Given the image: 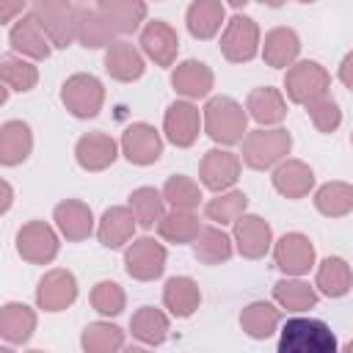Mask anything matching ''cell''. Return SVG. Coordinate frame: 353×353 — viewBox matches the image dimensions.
Wrapping results in <instances>:
<instances>
[{
    "label": "cell",
    "mask_w": 353,
    "mask_h": 353,
    "mask_svg": "<svg viewBox=\"0 0 353 353\" xmlns=\"http://www.w3.org/2000/svg\"><path fill=\"white\" fill-rule=\"evenodd\" d=\"M201 116H204V132L215 143H221V146H234L248 132V119L251 116L232 97H212V99H207Z\"/></svg>",
    "instance_id": "obj_1"
},
{
    "label": "cell",
    "mask_w": 353,
    "mask_h": 353,
    "mask_svg": "<svg viewBox=\"0 0 353 353\" xmlns=\"http://www.w3.org/2000/svg\"><path fill=\"white\" fill-rule=\"evenodd\" d=\"M336 336L323 320L290 317L279 331V353H334Z\"/></svg>",
    "instance_id": "obj_2"
},
{
    "label": "cell",
    "mask_w": 353,
    "mask_h": 353,
    "mask_svg": "<svg viewBox=\"0 0 353 353\" xmlns=\"http://www.w3.org/2000/svg\"><path fill=\"white\" fill-rule=\"evenodd\" d=\"M292 149V135L284 127H259L243 138V163L254 171L279 165Z\"/></svg>",
    "instance_id": "obj_3"
},
{
    "label": "cell",
    "mask_w": 353,
    "mask_h": 353,
    "mask_svg": "<svg viewBox=\"0 0 353 353\" xmlns=\"http://www.w3.org/2000/svg\"><path fill=\"white\" fill-rule=\"evenodd\" d=\"M328 88H331V74L317 61H295L292 66H287L284 94H287L290 102L306 108L317 97H325Z\"/></svg>",
    "instance_id": "obj_4"
},
{
    "label": "cell",
    "mask_w": 353,
    "mask_h": 353,
    "mask_svg": "<svg viewBox=\"0 0 353 353\" xmlns=\"http://www.w3.org/2000/svg\"><path fill=\"white\" fill-rule=\"evenodd\" d=\"M262 50V36H259V25L245 17V14H234L221 33V52L226 61L232 63H248L251 58H256V52Z\"/></svg>",
    "instance_id": "obj_5"
},
{
    "label": "cell",
    "mask_w": 353,
    "mask_h": 353,
    "mask_svg": "<svg viewBox=\"0 0 353 353\" xmlns=\"http://www.w3.org/2000/svg\"><path fill=\"white\" fill-rule=\"evenodd\" d=\"M61 102L66 105V110L74 119H94L102 110L105 88L94 74L77 72V74L66 77V83L61 85Z\"/></svg>",
    "instance_id": "obj_6"
},
{
    "label": "cell",
    "mask_w": 353,
    "mask_h": 353,
    "mask_svg": "<svg viewBox=\"0 0 353 353\" xmlns=\"http://www.w3.org/2000/svg\"><path fill=\"white\" fill-rule=\"evenodd\" d=\"M165 262H168L165 245L157 243L154 237H138V240L127 243L124 268H127V273L132 279H138V281H154V279L163 276Z\"/></svg>",
    "instance_id": "obj_7"
},
{
    "label": "cell",
    "mask_w": 353,
    "mask_h": 353,
    "mask_svg": "<svg viewBox=\"0 0 353 353\" xmlns=\"http://www.w3.org/2000/svg\"><path fill=\"white\" fill-rule=\"evenodd\" d=\"M204 127V116L201 110L193 105V99H176L165 108V116H163V132L165 138L179 146V149H188L196 143L199 132Z\"/></svg>",
    "instance_id": "obj_8"
},
{
    "label": "cell",
    "mask_w": 353,
    "mask_h": 353,
    "mask_svg": "<svg viewBox=\"0 0 353 353\" xmlns=\"http://www.w3.org/2000/svg\"><path fill=\"white\" fill-rule=\"evenodd\" d=\"M30 14L41 22L55 47L74 44V8L69 0H30Z\"/></svg>",
    "instance_id": "obj_9"
},
{
    "label": "cell",
    "mask_w": 353,
    "mask_h": 353,
    "mask_svg": "<svg viewBox=\"0 0 353 353\" xmlns=\"http://www.w3.org/2000/svg\"><path fill=\"white\" fill-rule=\"evenodd\" d=\"M58 232L44 221H28L17 232V251L30 265H50L58 256Z\"/></svg>",
    "instance_id": "obj_10"
},
{
    "label": "cell",
    "mask_w": 353,
    "mask_h": 353,
    "mask_svg": "<svg viewBox=\"0 0 353 353\" xmlns=\"http://www.w3.org/2000/svg\"><path fill=\"white\" fill-rule=\"evenodd\" d=\"M240 168H243V160L234 152L210 149V152H204V157L199 163V179L207 190L223 193V190H232L234 182L240 179Z\"/></svg>",
    "instance_id": "obj_11"
},
{
    "label": "cell",
    "mask_w": 353,
    "mask_h": 353,
    "mask_svg": "<svg viewBox=\"0 0 353 353\" xmlns=\"http://www.w3.org/2000/svg\"><path fill=\"white\" fill-rule=\"evenodd\" d=\"M276 268L284 276H306L314 268V245L301 232H287L273 243Z\"/></svg>",
    "instance_id": "obj_12"
},
{
    "label": "cell",
    "mask_w": 353,
    "mask_h": 353,
    "mask_svg": "<svg viewBox=\"0 0 353 353\" xmlns=\"http://www.w3.org/2000/svg\"><path fill=\"white\" fill-rule=\"evenodd\" d=\"M77 301V279L72 270L52 268L39 279L36 303L44 312H63Z\"/></svg>",
    "instance_id": "obj_13"
},
{
    "label": "cell",
    "mask_w": 353,
    "mask_h": 353,
    "mask_svg": "<svg viewBox=\"0 0 353 353\" xmlns=\"http://www.w3.org/2000/svg\"><path fill=\"white\" fill-rule=\"evenodd\" d=\"M8 41L14 47L17 55L33 58V61H44L52 52V39L47 36V30L41 28V22L36 19V14H22L11 30H8Z\"/></svg>",
    "instance_id": "obj_14"
},
{
    "label": "cell",
    "mask_w": 353,
    "mask_h": 353,
    "mask_svg": "<svg viewBox=\"0 0 353 353\" xmlns=\"http://www.w3.org/2000/svg\"><path fill=\"white\" fill-rule=\"evenodd\" d=\"M234 232H232V240H234V248L245 256V259H259L270 251L273 245V229L265 218L254 215V212H243L234 223Z\"/></svg>",
    "instance_id": "obj_15"
},
{
    "label": "cell",
    "mask_w": 353,
    "mask_h": 353,
    "mask_svg": "<svg viewBox=\"0 0 353 353\" xmlns=\"http://www.w3.org/2000/svg\"><path fill=\"white\" fill-rule=\"evenodd\" d=\"M121 154L132 163V165H152L160 160L163 154V138L160 132L146 124V121H135L124 130L121 135Z\"/></svg>",
    "instance_id": "obj_16"
},
{
    "label": "cell",
    "mask_w": 353,
    "mask_h": 353,
    "mask_svg": "<svg viewBox=\"0 0 353 353\" xmlns=\"http://www.w3.org/2000/svg\"><path fill=\"white\" fill-rule=\"evenodd\" d=\"M113 36H119L113 30V25L108 22V17L94 6H77L74 8V41L88 47V50H99V47H110Z\"/></svg>",
    "instance_id": "obj_17"
},
{
    "label": "cell",
    "mask_w": 353,
    "mask_h": 353,
    "mask_svg": "<svg viewBox=\"0 0 353 353\" xmlns=\"http://www.w3.org/2000/svg\"><path fill=\"white\" fill-rule=\"evenodd\" d=\"M141 50L157 66H171L176 61V52H179V36L163 19L146 22L143 30H141Z\"/></svg>",
    "instance_id": "obj_18"
},
{
    "label": "cell",
    "mask_w": 353,
    "mask_h": 353,
    "mask_svg": "<svg viewBox=\"0 0 353 353\" xmlns=\"http://www.w3.org/2000/svg\"><path fill=\"white\" fill-rule=\"evenodd\" d=\"M119 143L105 132H85L74 143V160L83 171H105L119 157Z\"/></svg>",
    "instance_id": "obj_19"
},
{
    "label": "cell",
    "mask_w": 353,
    "mask_h": 353,
    "mask_svg": "<svg viewBox=\"0 0 353 353\" xmlns=\"http://www.w3.org/2000/svg\"><path fill=\"white\" fill-rule=\"evenodd\" d=\"M105 69L113 80L119 83H132L138 77H143L146 72V61H143V50H138L132 41H113L110 47H105Z\"/></svg>",
    "instance_id": "obj_20"
},
{
    "label": "cell",
    "mask_w": 353,
    "mask_h": 353,
    "mask_svg": "<svg viewBox=\"0 0 353 353\" xmlns=\"http://www.w3.org/2000/svg\"><path fill=\"white\" fill-rule=\"evenodd\" d=\"M52 221H55V229L72 243H80L94 232V212L85 201H77V199H66L55 204Z\"/></svg>",
    "instance_id": "obj_21"
},
{
    "label": "cell",
    "mask_w": 353,
    "mask_h": 353,
    "mask_svg": "<svg viewBox=\"0 0 353 353\" xmlns=\"http://www.w3.org/2000/svg\"><path fill=\"white\" fill-rule=\"evenodd\" d=\"M212 69L204 63V61H182L174 66L171 72V85L176 94H182L185 99H204L210 91H212Z\"/></svg>",
    "instance_id": "obj_22"
},
{
    "label": "cell",
    "mask_w": 353,
    "mask_h": 353,
    "mask_svg": "<svg viewBox=\"0 0 353 353\" xmlns=\"http://www.w3.org/2000/svg\"><path fill=\"white\" fill-rule=\"evenodd\" d=\"M273 188L284 199H303L314 188V171L303 160L284 157L279 165H273Z\"/></svg>",
    "instance_id": "obj_23"
},
{
    "label": "cell",
    "mask_w": 353,
    "mask_h": 353,
    "mask_svg": "<svg viewBox=\"0 0 353 353\" xmlns=\"http://www.w3.org/2000/svg\"><path fill=\"white\" fill-rule=\"evenodd\" d=\"M245 110L259 127H279L284 121V116H287V99H284V94L279 88L259 85V88H254L248 94Z\"/></svg>",
    "instance_id": "obj_24"
},
{
    "label": "cell",
    "mask_w": 353,
    "mask_h": 353,
    "mask_svg": "<svg viewBox=\"0 0 353 353\" xmlns=\"http://www.w3.org/2000/svg\"><path fill=\"white\" fill-rule=\"evenodd\" d=\"M135 212L130 207H108L97 223V237L105 248H121L135 234Z\"/></svg>",
    "instance_id": "obj_25"
},
{
    "label": "cell",
    "mask_w": 353,
    "mask_h": 353,
    "mask_svg": "<svg viewBox=\"0 0 353 353\" xmlns=\"http://www.w3.org/2000/svg\"><path fill=\"white\" fill-rule=\"evenodd\" d=\"M36 331V312L19 301H8L0 309V336L6 345H25Z\"/></svg>",
    "instance_id": "obj_26"
},
{
    "label": "cell",
    "mask_w": 353,
    "mask_h": 353,
    "mask_svg": "<svg viewBox=\"0 0 353 353\" xmlns=\"http://www.w3.org/2000/svg\"><path fill=\"white\" fill-rule=\"evenodd\" d=\"M298 52H301V39L292 28H273L265 33V41H262V58L268 66L273 69H287L298 61Z\"/></svg>",
    "instance_id": "obj_27"
},
{
    "label": "cell",
    "mask_w": 353,
    "mask_h": 353,
    "mask_svg": "<svg viewBox=\"0 0 353 353\" xmlns=\"http://www.w3.org/2000/svg\"><path fill=\"white\" fill-rule=\"evenodd\" d=\"M281 325V306L270 301H251L240 312V328L251 339H268L279 331Z\"/></svg>",
    "instance_id": "obj_28"
},
{
    "label": "cell",
    "mask_w": 353,
    "mask_h": 353,
    "mask_svg": "<svg viewBox=\"0 0 353 353\" xmlns=\"http://www.w3.org/2000/svg\"><path fill=\"white\" fill-rule=\"evenodd\" d=\"M226 19V11H223V0H193L188 6V14H185V25L190 30L193 39H212L221 25Z\"/></svg>",
    "instance_id": "obj_29"
},
{
    "label": "cell",
    "mask_w": 353,
    "mask_h": 353,
    "mask_svg": "<svg viewBox=\"0 0 353 353\" xmlns=\"http://www.w3.org/2000/svg\"><path fill=\"white\" fill-rule=\"evenodd\" d=\"M33 152V132L25 121L11 119L0 127V163L3 165H19Z\"/></svg>",
    "instance_id": "obj_30"
},
{
    "label": "cell",
    "mask_w": 353,
    "mask_h": 353,
    "mask_svg": "<svg viewBox=\"0 0 353 353\" xmlns=\"http://www.w3.org/2000/svg\"><path fill=\"white\" fill-rule=\"evenodd\" d=\"M273 301L287 312H309L317 306V287L303 281L301 276H287L273 284Z\"/></svg>",
    "instance_id": "obj_31"
},
{
    "label": "cell",
    "mask_w": 353,
    "mask_h": 353,
    "mask_svg": "<svg viewBox=\"0 0 353 353\" xmlns=\"http://www.w3.org/2000/svg\"><path fill=\"white\" fill-rule=\"evenodd\" d=\"M201 303V290L190 276H174L163 287V306L174 317H190Z\"/></svg>",
    "instance_id": "obj_32"
},
{
    "label": "cell",
    "mask_w": 353,
    "mask_h": 353,
    "mask_svg": "<svg viewBox=\"0 0 353 353\" xmlns=\"http://www.w3.org/2000/svg\"><path fill=\"white\" fill-rule=\"evenodd\" d=\"M97 8L108 17L119 36L135 33L146 22V3L143 0H97Z\"/></svg>",
    "instance_id": "obj_33"
},
{
    "label": "cell",
    "mask_w": 353,
    "mask_h": 353,
    "mask_svg": "<svg viewBox=\"0 0 353 353\" xmlns=\"http://www.w3.org/2000/svg\"><path fill=\"white\" fill-rule=\"evenodd\" d=\"M193 254H196V259L204 262V265H221V262L232 259V254H234V240H232L218 223L201 226L199 237L193 240Z\"/></svg>",
    "instance_id": "obj_34"
},
{
    "label": "cell",
    "mask_w": 353,
    "mask_h": 353,
    "mask_svg": "<svg viewBox=\"0 0 353 353\" xmlns=\"http://www.w3.org/2000/svg\"><path fill=\"white\" fill-rule=\"evenodd\" d=\"M314 287L317 292L328 295V298H342L350 292L353 287V270L342 256H325L317 265V276H314Z\"/></svg>",
    "instance_id": "obj_35"
},
{
    "label": "cell",
    "mask_w": 353,
    "mask_h": 353,
    "mask_svg": "<svg viewBox=\"0 0 353 353\" xmlns=\"http://www.w3.org/2000/svg\"><path fill=\"white\" fill-rule=\"evenodd\" d=\"M157 232H160L163 240L182 245V243H193V240L199 237L201 223H199V215H196L193 210H176V207H171V210L160 218Z\"/></svg>",
    "instance_id": "obj_36"
},
{
    "label": "cell",
    "mask_w": 353,
    "mask_h": 353,
    "mask_svg": "<svg viewBox=\"0 0 353 353\" xmlns=\"http://www.w3.org/2000/svg\"><path fill=\"white\" fill-rule=\"evenodd\" d=\"M130 331L143 345H163L168 336V314L154 306H141L130 320Z\"/></svg>",
    "instance_id": "obj_37"
},
{
    "label": "cell",
    "mask_w": 353,
    "mask_h": 353,
    "mask_svg": "<svg viewBox=\"0 0 353 353\" xmlns=\"http://www.w3.org/2000/svg\"><path fill=\"white\" fill-rule=\"evenodd\" d=\"M130 210L135 212V221L141 229H154L160 218L165 215V199L163 190L154 188H135L130 193Z\"/></svg>",
    "instance_id": "obj_38"
},
{
    "label": "cell",
    "mask_w": 353,
    "mask_h": 353,
    "mask_svg": "<svg viewBox=\"0 0 353 353\" xmlns=\"http://www.w3.org/2000/svg\"><path fill=\"white\" fill-rule=\"evenodd\" d=\"M80 345L85 353H116L124 347V331L113 323L97 320V323H88L83 328Z\"/></svg>",
    "instance_id": "obj_39"
},
{
    "label": "cell",
    "mask_w": 353,
    "mask_h": 353,
    "mask_svg": "<svg viewBox=\"0 0 353 353\" xmlns=\"http://www.w3.org/2000/svg\"><path fill=\"white\" fill-rule=\"evenodd\" d=\"M245 210H248V196H245L243 190H223V193H215V199H210V201L204 204L207 221H212V223H218V226L234 223Z\"/></svg>",
    "instance_id": "obj_40"
},
{
    "label": "cell",
    "mask_w": 353,
    "mask_h": 353,
    "mask_svg": "<svg viewBox=\"0 0 353 353\" xmlns=\"http://www.w3.org/2000/svg\"><path fill=\"white\" fill-rule=\"evenodd\" d=\"M314 207L317 212L328 215V218H342L353 210V185L347 182H325L323 188H317L314 193Z\"/></svg>",
    "instance_id": "obj_41"
},
{
    "label": "cell",
    "mask_w": 353,
    "mask_h": 353,
    "mask_svg": "<svg viewBox=\"0 0 353 353\" xmlns=\"http://www.w3.org/2000/svg\"><path fill=\"white\" fill-rule=\"evenodd\" d=\"M0 77L3 85L11 91H30L39 83V69L25 55H3L0 61Z\"/></svg>",
    "instance_id": "obj_42"
},
{
    "label": "cell",
    "mask_w": 353,
    "mask_h": 353,
    "mask_svg": "<svg viewBox=\"0 0 353 353\" xmlns=\"http://www.w3.org/2000/svg\"><path fill=\"white\" fill-rule=\"evenodd\" d=\"M163 199H165V204H171L176 210H196L204 196H201L199 182H193L185 174H174L163 185Z\"/></svg>",
    "instance_id": "obj_43"
},
{
    "label": "cell",
    "mask_w": 353,
    "mask_h": 353,
    "mask_svg": "<svg viewBox=\"0 0 353 353\" xmlns=\"http://www.w3.org/2000/svg\"><path fill=\"white\" fill-rule=\"evenodd\" d=\"M127 295L116 281H97L91 290V306L94 312H99L102 317H116L124 312Z\"/></svg>",
    "instance_id": "obj_44"
},
{
    "label": "cell",
    "mask_w": 353,
    "mask_h": 353,
    "mask_svg": "<svg viewBox=\"0 0 353 353\" xmlns=\"http://www.w3.org/2000/svg\"><path fill=\"white\" fill-rule=\"evenodd\" d=\"M306 113L312 119V124L320 130V132H334L339 124H342V110L336 105V99L331 94L325 97H317L314 102L306 105Z\"/></svg>",
    "instance_id": "obj_45"
},
{
    "label": "cell",
    "mask_w": 353,
    "mask_h": 353,
    "mask_svg": "<svg viewBox=\"0 0 353 353\" xmlns=\"http://www.w3.org/2000/svg\"><path fill=\"white\" fill-rule=\"evenodd\" d=\"M25 6H28V0H0V19H3V25L14 22V17L25 11Z\"/></svg>",
    "instance_id": "obj_46"
},
{
    "label": "cell",
    "mask_w": 353,
    "mask_h": 353,
    "mask_svg": "<svg viewBox=\"0 0 353 353\" xmlns=\"http://www.w3.org/2000/svg\"><path fill=\"white\" fill-rule=\"evenodd\" d=\"M339 80H342V85H347V88H353V50L342 58V63H339Z\"/></svg>",
    "instance_id": "obj_47"
},
{
    "label": "cell",
    "mask_w": 353,
    "mask_h": 353,
    "mask_svg": "<svg viewBox=\"0 0 353 353\" xmlns=\"http://www.w3.org/2000/svg\"><path fill=\"white\" fill-rule=\"evenodd\" d=\"M8 207H11V185L8 182H3V212H8Z\"/></svg>",
    "instance_id": "obj_48"
},
{
    "label": "cell",
    "mask_w": 353,
    "mask_h": 353,
    "mask_svg": "<svg viewBox=\"0 0 353 353\" xmlns=\"http://www.w3.org/2000/svg\"><path fill=\"white\" fill-rule=\"evenodd\" d=\"M262 6H270V8H279V6H284V0H259Z\"/></svg>",
    "instance_id": "obj_49"
},
{
    "label": "cell",
    "mask_w": 353,
    "mask_h": 353,
    "mask_svg": "<svg viewBox=\"0 0 353 353\" xmlns=\"http://www.w3.org/2000/svg\"><path fill=\"white\" fill-rule=\"evenodd\" d=\"M226 3H229V6H234V8H243V6H245V3H251V0H226Z\"/></svg>",
    "instance_id": "obj_50"
},
{
    "label": "cell",
    "mask_w": 353,
    "mask_h": 353,
    "mask_svg": "<svg viewBox=\"0 0 353 353\" xmlns=\"http://www.w3.org/2000/svg\"><path fill=\"white\" fill-rule=\"evenodd\" d=\"M298 3H314V0H298Z\"/></svg>",
    "instance_id": "obj_51"
},
{
    "label": "cell",
    "mask_w": 353,
    "mask_h": 353,
    "mask_svg": "<svg viewBox=\"0 0 353 353\" xmlns=\"http://www.w3.org/2000/svg\"><path fill=\"white\" fill-rule=\"evenodd\" d=\"M350 141H353V135H350Z\"/></svg>",
    "instance_id": "obj_52"
}]
</instances>
